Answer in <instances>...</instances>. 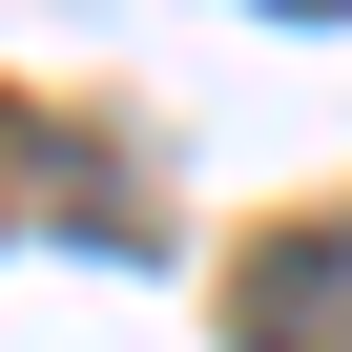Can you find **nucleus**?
<instances>
[{
  "instance_id": "1",
  "label": "nucleus",
  "mask_w": 352,
  "mask_h": 352,
  "mask_svg": "<svg viewBox=\"0 0 352 352\" xmlns=\"http://www.w3.org/2000/svg\"><path fill=\"white\" fill-rule=\"evenodd\" d=\"M228 331H249V352H352V208L270 228V249L228 270Z\"/></svg>"
}]
</instances>
